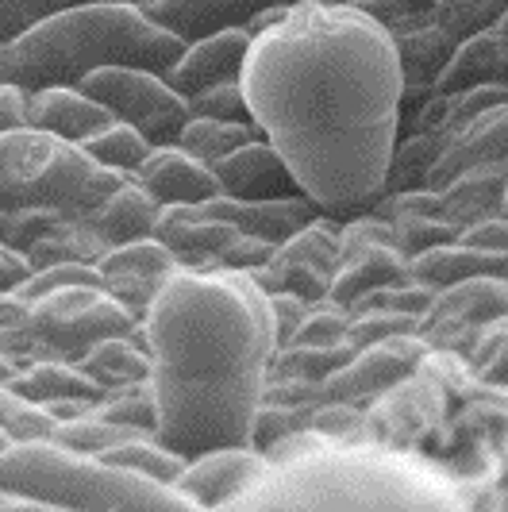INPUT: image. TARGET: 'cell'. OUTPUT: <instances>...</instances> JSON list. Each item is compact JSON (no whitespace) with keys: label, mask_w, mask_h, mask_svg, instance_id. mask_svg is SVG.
<instances>
[{"label":"cell","mask_w":508,"mask_h":512,"mask_svg":"<svg viewBox=\"0 0 508 512\" xmlns=\"http://www.w3.org/2000/svg\"><path fill=\"white\" fill-rule=\"evenodd\" d=\"M416 332V316H405V312H381V308H366V312H355L351 324H347V339L351 347L362 351L370 343H381L389 335H408Z\"/></svg>","instance_id":"41"},{"label":"cell","mask_w":508,"mask_h":512,"mask_svg":"<svg viewBox=\"0 0 508 512\" xmlns=\"http://www.w3.org/2000/svg\"><path fill=\"white\" fill-rule=\"evenodd\" d=\"M247 51H251V31L247 27L212 31V35H201V39H189L181 58L162 77L189 101L193 93H201L208 85L239 81Z\"/></svg>","instance_id":"17"},{"label":"cell","mask_w":508,"mask_h":512,"mask_svg":"<svg viewBox=\"0 0 508 512\" xmlns=\"http://www.w3.org/2000/svg\"><path fill=\"white\" fill-rule=\"evenodd\" d=\"M24 104H27V93L20 89V85L0 81V131L20 128V124H24Z\"/></svg>","instance_id":"46"},{"label":"cell","mask_w":508,"mask_h":512,"mask_svg":"<svg viewBox=\"0 0 508 512\" xmlns=\"http://www.w3.org/2000/svg\"><path fill=\"white\" fill-rule=\"evenodd\" d=\"M347 324H351V316L343 312L339 305H320V308H308L305 320H301V328L289 335L285 343H301V347H335V343H351L347 339ZM281 343V347H285Z\"/></svg>","instance_id":"39"},{"label":"cell","mask_w":508,"mask_h":512,"mask_svg":"<svg viewBox=\"0 0 508 512\" xmlns=\"http://www.w3.org/2000/svg\"><path fill=\"white\" fill-rule=\"evenodd\" d=\"M158 212H162V205L147 189H139L135 181L127 178L116 193H108L101 205L93 208L85 220H77V224L89 235H97V243L104 251H112V247H124V243H135V239H151Z\"/></svg>","instance_id":"26"},{"label":"cell","mask_w":508,"mask_h":512,"mask_svg":"<svg viewBox=\"0 0 508 512\" xmlns=\"http://www.w3.org/2000/svg\"><path fill=\"white\" fill-rule=\"evenodd\" d=\"M8 443H12V439H8V432H4V428H0V451H4V447H8Z\"/></svg>","instance_id":"51"},{"label":"cell","mask_w":508,"mask_h":512,"mask_svg":"<svg viewBox=\"0 0 508 512\" xmlns=\"http://www.w3.org/2000/svg\"><path fill=\"white\" fill-rule=\"evenodd\" d=\"M24 124L81 147V143L93 139L97 131H104L108 124H116V116H112L108 108H101L93 97H85L77 85H47V89L27 93Z\"/></svg>","instance_id":"22"},{"label":"cell","mask_w":508,"mask_h":512,"mask_svg":"<svg viewBox=\"0 0 508 512\" xmlns=\"http://www.w3.org/2000/svg\"><path fill=\"white\" fill-rule=\"evenodd\" d=\"M439 151H443V131L439 128H420L405 139H397L393 158H389V174H385V193L424 189Z\"/></svg>","instance_id":"30"},{"label":"cell","mask_w":508,"mask_h":512,"mask_svg":"<svg viewBox=\"0 0 508 512\" xmlns=\"http://www.w3.org/2000/svg\"><path fill=\"white\" fill-rule=\"evenodd\" d=\"M81 151L89 154V162H93V166H101V170L135 174V170L143 166V158H147L154 147L135 128H127V124L116 120V124H108L104 131H97L93 139H85V143H81Z\"/></svg>","instance_id":"32"},{"label":"cell","mask_w":508,"mask_h":512,"mask_svg":"<svg viewBox=\"0 0 508 512\" xmlns=\"http://www.w3.org/2000/svg\"><path fill=\"white\" fill-rule=\"evenodd\" d=\"M378 220L393 228V243L397 251L412 262L416 255L455 243L462 231L443 216V197L435 189H401V193H381L374 208Z\"/></svg>","instance_id":"14"},{"label":"cell","mask_w":508,"mask_h":512,"mask_svg":"<svg viewBox=\"0 0 508 512\" xmlns=\"http://www.w3.org/2000/svg\"><path fill=\"white\" fill-rule=\"evenodd\" d=\"M224 512H470L432 462L389 443H324L266 474Z\"/></svg>","instance_id":"3"},{"label":"cell","mask_w":508,"mask_h":512,"mask_svg":"<svg viewBox=\"0 0 508 512\" xmlns=\"http://www.w3.org/2000/svg\"><path fill=\"white\" fill-rule=\"evenodd\" d=\"M305 0H151L143 4L147 16L170 27L181 43L201 39L212 31H228V27H251L262 12H278V8H297Z\"/></svg>","instance_id":"18"},{"label":"cell","mask_w":508,"mask_h":512,"mask_svg":"<svg viewBox=\"0 0 508 512\" xmlns=\"http://www.w3.org/2000/svg\"><path fill=\"white\" fill-rule=\"evenodd\" d=\"M131 174L101 170L77 143L47 131H0V243L24 251L39 235L85 220Z\"/></svg>","instance_id":"5"},{"label":"cell","mask_w":508,"mask_h":512,"mask_svg":"<svg viewBox=\"0 0 508 512\" xmlns=\"http://www.w3.org/2000/svg\"><path fill=\"white\" fill-rule=\"evenodd\" d=\"M0 428L8 432L12 443H20V439H51L58 420L47 409L20 401L8 385H0Z\"/></svg>","instance_id":"38"},{"label":"cell","mask_w":508,"mask_h":512,"mask_svg":"<svg viewBox=\"0 0 508 512\" xmlns=\"http://www.w3.org/2000/svg\"><path fill=\"white\" fill-rule=\"evenodd\" d=\"M151 355L154 439L181 459L254 447L278 351L266 289L243 270L181 266L139 320Z\"/></svg>","instance_id":"2"},{"label":"cell","mask_w":508,"mask_h":512,"mask_svg":"<svg viewBox=\"0 0 508 512\" xmlns=\"http://www.w3.org/2000/svg\"><path fill=\"white\" fill-rule=\"evenodd\" d=\"M8 389L27 405H58V401H101L108 389L93 382L77 362L66 359H31L8 378Z\"/></svg>","instance_id":"27"},{"label":"cell","mask_w":508,"mask_h":512,"mask_svg":"<svg viewBox=\"0 0 508 512\" xmlns=\"http://www.w3.org/2000/svg\"><path fill=\"white\" fill-rule=\"evenodd\" d=\"M97 459L112 462V466H127V470L147 474V478H158V482H174V478L181 474V466H185L181 455H174L170 447H162L154 436L124 439V443L108 447V451L97 455Z\"/></svg>","instance_id":"34"},{"label":"cell","mask_w":508,"mask_h":512,"mask_svg":"<svg viewBox=\"0 0 508 512\" xmlns=\"http://www.w3.org/2000/svg\"><path fill=\"white\" fill-rule=\"evenodd\" d=\"M258 139L254 124H239V120H208V116H189L178 135V147L201 158L204 166H216L220 158L239 151L243 143Z\"/></svg>","instance_id":"31"},{"label":"cell","mask_w":508,"mask_h":512,"mask_svg":"<svg viewBox=\"0 0 508 512\" xmlns=\"http://www.w3.org/2000/svg\"><path fill=\"white\" fill-rule=\"evenodd\" d=\"M508 12V0H435L424 12V20L443 27L455 43L478 35L485 27H493Z\"/></svg>","instance_id":"33"},{"label":"cell","mask_w":508,"mask_h":512,"mask_svg":"<svg viewBox=\"0 0 508 512\" xmlns=\"http://www.w3.org/2000/svg\"><path fill=\"white\" fill-rule=\"evenodd\" d=\"M24 362L16 359V355H8L4 347H0V385H8V378H16V370H20Z\"/></svg>","instance_id":"49"},{"label":"cell","mask_w":508,"mask_h":512,"mask_svg":"<svg viewBox=\"0 0 508 512\" xmlns=\"http://www.w3.org/2000/svg\"><path fill=\"white\" fill-rule=\"evenodd\" d=\"M432 359V347L416 332L389 335L355 351L335 374L320 382V401H343V405H370L393 385L420 374V366Z\"/></svg>","instance_id":"10"},{"label":"cell","mask_w":508,"mask_h":512,"mask_svg":"<svg viewBox=\"0 0 508 512\" xmlns=\"http://www.w3.org/2000/svg\"><path fill=\"white\" fill-rule=\"evenodd\" d=\"M505 158H508V101L493 104V108H485V112L470 116V120H462L458 128H451L443 135V151L435 158L424 189L439 193L462 170L482 166V162H505Z\"/></svg>","instance_id":"15"},{"label":"cell","mask_w":508,"mask_h":512,"mask_svg":"<svg viewBox=\"0 0 508 512\" xmlns=\"http://www.w3.org/2000/svg\"><path fill=\"white\" fill-rule=\"evenodd\" d=\"M328 4H347V8H355L362 16L378 20V24L397 27L412 20V16H424L435 0H328Z\"/></svg>","instance_id":"42"},{"label":"cell","mask_w":508,"mask_h":512,"mask_svg":"<svg viewBox=\"0 0 508 512\" xmlns=\"http://www.w3.org/2000/svg\"><path fill=\"white\" fill-rule=\"evenodd\" d=\"M470 85H508V35L497 24L458 43L435 93H458Z\"/></svg>","instance_id":"28"},{"label":"cell","mask_w":508,"mask_h":512,"mask_svg":"<svg viewBox=\"0 0 508 512\" xmlns=\"http://www.w3.org/2000/svg\"><path fill=\"white\" fill-rule=\"evenodd\" d=\"M239 231L231 228L228 220L204 216L197 205H170L158 212L154 224V239L178 258L189 270H212L220 266V255L231 247Z\"/></svg>","instance_id":"21"},{"label":"cell","mask_w":508,"mask_h":512,"mask_svg":"<svg viewBox=\"0 0 508 512\" xmlns=\"http://www.w3.org/2000/svg\"><path fill=\"white\" fill-rule=\"evenodd\" d=\"M408 278L428 285L432 293L474 282V278H508V255L478 247V243H466L458 235L455 243H443V247H432V251L412 258L408 262Z\"/></svg>","instance_id":"25"},{"label":"cell","mask_w":508,"mask_h":512,"mask_svg":"<svg viewBox=\"0 0 508 512\" xmlns=\"http://www.w3.org/2000/svg\"><path fill=\"white\" fill-rule=\"evenodd\" d=\"M12 77V66H8V43H0V81Z\"/></svg>","instance_id":"50"},{"label":"cell","mask_w":508,"mask_h":512,"mask_svg":"<svg viewBox=\"0 0 508 512\" xmlns=\"http://www.w3.org/2000/svg\"><path fill=\"white\" fill-rule=\"evenodd\" d=\"M204 216H216V220H228L235 231L254 235V239H266V243H285L289 235H297L301 228H308L316 216H324L316 201H308L305 193L297 197H274V201H235V197H212L197 205Z\"/></svg>","instance_id":"23"},{"label":"cell","mask_w":508,"mask_h":512,"mask_svg":"<svg viewBox=\"0 0 508 512\" xmlns=\"http://www.w3.org/2000/svg\"><path fill=\"white\" fill-rule=\"evenodd\" d=\"M97 274H101V285L120 301V305L143 320V312L151 308V301L158 297V289L170 282V274H178L181 262L158 239H135V243H124V247H112L104 251L97 262Z\"/></svg>","instance_id":"13"},{"label":"cell","mask_w":508,"mask_h":512,"mask_svg":"<svg viewBox=\"0 0 508 512\" xmlns=\"http://www.w3.org/2000/svg\"><path fill=\"white\" fill-rule=\"evenodd\" d=\"M466 243H478V247H489V251H501L508 255V216H497L489 224H478V228L462 231Z\"/></svg>","instance_id":"45"},{"label":"cell","mask_w":508,"mask_h":512,"mask_svg":"<svg viewBox=\"0 0 508 512\" xmlns=\"http://www.w3.org/2000/svg\"><path fill=\"white\" fill-rule=\"evenodd\" d=\"M335 258H339V224L331 216H316L308 228L278 243L270 262L254 270L251 278L266 293H293L305 305H324L335 278Z\"/></svg>","instance_id":"9"},{"label":"cell","mask_w":508,"mask_h":512,"mask_svg":"<svg viewBox=\"0 0 508 512\" xmlns=\"http://www.w3.org/2000/svg\"><path fill=\"white\" fill-rule=\"evenodd\" d=\"M112 335H143L139 320L104 285H62L35 301L27 316L0 332V347L20 362L66 359L77 362L93 343Z\"/></svg>","instance_id":"7"},{"label":"cell","mask_w":508,"mask_h":512,"mask_svg":"<svg viewBox=\"0 0 508 512\" xmlns=\"http://www.w3.org/2000/svg\"><path fill=\"white\" fill-rule=\"evenodd\" d=\"M393 35V51H397V70H401V97L408 104L428 101L439 85V77L447 70L451 54H455V39L443 27L428 24L424 16H412L405 24L389 27Z\"/></svg>","instance_id":"16"},{"label":"cell","mask_w":508,"mask_h":512,"mask_svg":"<svg viewBox=\"0 0 508 512\" xmlns=\"http://www.w3.org/2000/svg\"><path fill=\"white\" fill-rule=\"evenodd\" d=\"M270 297V316H274V335H278V347L289 339V335L301 328V320H305V312L312 305H305L301 297H293V293H266Z\"/></svg>","instance_id":"43"},{"label":"cell","mask_w":508,"mask_h":512,"mask_svg":"<svg viewBox=\"0 0 508 512\" xmlns=\"http://www.w3.org/2000/svg\"><path fill=\"white\" fill-rule=\"evenodd\" d=\"M0 493H24L62 512H201L174 482L70 451L54 439H20L0 451Z\"/></svg>","instance_id":"6"},{"label":"cell","mask_w":508,"mask_h":512,"mask_svg":"<svg viewBox=\"0 0 508 512\" xmlns=\"http://www.w3.org/2000/svg\"><path fill=\"white\" fill-rule=\"evenodd\" d=\"M466 359H470V374L482 385L508 389V316L485 324L478 339L470 343Z\"/></svg>","instance_id":"37"},{"label":"cell","mask_w":508,"mask_h":512,"mask_svg":"<svg viewBox=\"0 0 508 512\" xmlns=\"http://www.w3.org/2000/svg\"><path fill=\"white\" fill-rule=\"evenodd\" d=\"M24 316H27V301L20 293H0V332L12 328V324H20Z\"/></svg>","instance_id":"48"},{"label":"cell","mask_w":508,"mask_h":512,"mask_svg":"<svg viewBox=\"0 0 508 512\" xmlns=\"http://www.w3.org/2000/svg\"><path fill=\"white\" fill-rule=\"evenodd\" d=\"M189 116H208V120H239V124H254L243 85L239 81H220L208 85L201 93L189 97Z\"/></svg>","instance_id":"40"},{"label":"cell","mask_w":508,"mask_h":512,"mask_svg":"<svg viewBox=\"0 0 508 512\" xmlns=\"http://www.w3.org/2000/svg\"><path fill=\"white\" fill-rule=\"evenodd\" d=\"M239 85L258 135L324 216L374 208L405 128L389 27L347 4L305 0L251 35Z\"/></svg>","instance_id":"1"},{"label":"cell","mask_w":508,"mask_h":512,"mask_svg":"<svg viewBox=\"0 0 508 512\" xmlns=\"http://www.w3.org/2000/svg\"><path fill=\"white\" fill-rule=\"evenodd\" d=\"M212 174L220 181V193L235 197V201H274V197H297L301 193L289 166L281 162V154L262 135L243 143L239 151H231L228 158H220L212 166Z\"/></svg>","instance_id":"20"},{"label":"cell","mask_w":508,"mask_h":512,"mask_svg":"<svg viewBox=\"0 0 508 512\" xmlns=\"http://www.w3.org/2000/svg\"><path fill=\"white\" fill-rule=\"evenodd\" d=\"M505 216H508V193H505Z\"/></svg>","instance_id":"54"},{"label":"cell","mask_w":508,"mask_h":512,"mask_svg":"<svg viewBox=\"0 0 508 512\" xmlns=\"http://www.w3.org/2000/svg\"><path fill=\"white\" fill-rule=\"evenodd\" d=\"M185 43L147 16L143 4H85L47 16L8 43L12 85L24 93L47 85H81L108 66L166 74Z\"/></svg>","instance_id":"4"},{"label":"cell","mask_w":508,"mask_h":512,"mask_svg":"<svg viewBox=\"0 0 508 512\" xmlns=\"http://www.w3.org/2000/svg\"><path fill=\"white\" fill-rule=\"evenodd\" d=\"M85 4H151V0H0V43H12L47 16L74 12Z\"/></svg>","instance_id":"36"},{"label":"cell","mask_w":508,"mask_h":512,"mask_svg":"<svg viewBox=\"0 0 508 512\" xmlns=\"http://www.w3.org/2000/svg\"><path fill=\"white\" fill-rule=\"evenodd\" d=\"M501 316H508V278H474L439 289L428 312L416 320V335L432 351H470L485 324Z\"/></svg>","instance_id":"11"},{"label":"cell","mask_w":508,"mask_h":512,"mask_svg":"<svg viewBox=\"0 0 508 512\" xmlns=\"http://www.w3.org/2000/svg\"><path fill=\"white\" fill-rule=\"evenodd\" d=\"M85 97L108 108L120 124L135 128L151 147L178 143L181 128L189 120V101L154 70H131V66H108L89 74L77 85Z\"/></svg>","instance_id":"8"},{"label":"cell","mask_w":508,"mask_h":512,"mask_svg":"<svg viewBox=\"0 0 508 512\" xmlns=\"http://www.w3.org/2000/svg\"><path fill=\"white\" fill-rule=\"evenodd\" d=\"M501 512H508V489H505V497H501Z\"/></svg>","instance_id":"53"},{"label":"cell","mask_w":508,"mask_h":512,"mask_svg":"<svg viewBox=\"0 0 508 512\" xmlns=\"http://www.w3.org/2000/svg\"><path fill=\"white\" fill-rule=\"evenodd\" d=\"M505 193H508V158L505 162H482L470 166L439 189L443 197V216L458 231H470L478 224H489L505 216Z\"/></svg>","instance_id":"24"},{"label":"cell","mask_w":508,"mask_h":512,"mask_svg":"<svg viewBox=\"0 0 508 512\" xmlns=\"http://www.w3.org/2000/svg\"><path fill=\"white\" fill-rule=\"evenodd\" d=\"M497 27H501V31H505V35H508V12H505V16H501V20H497Z\"/></svg>","instance_id":"52"},{"label":"cell","mask_w":508,"mask_h":512,"mask_svg":"<svg viewBox=\"0 0 508 512\" xmlns=\"http://www.w3.org/2000/svg\"><path fill=\"white\" fill-rule=\"evenodd\" d=\"M266 466L270 459L258 447H216L197 459H185L174 486L201 512H224L266 474Z\"/></svg>","instance_id":"12"},{"label":"cell","mask_w":508,"mask_h":512,"mask_svg":"<svg viewBox=\"0 0 508 512\" xmlns=\"http://www.w3.org/2000/svg\"><path fill=\"white\" fill-rule=\"evenodd\" d=\"M27 274H31V262L24 251L0 243V293H16L27 282Z\"/></svg>","instance_id":"44"},{"label":"cell","mask_w":508,"mask_h":512,"mask_svg":"<svg viewBox=\"0 0 508 512\" xmlns=\"http://www.w3.org/2000/svg\"><path fill=\"white\" fill-rule=\"evenodd\" d=\"M77 366L101 385V389H124V385L151 378V355L143 347V335H112L93 343Z\"/></svg>","instance_id":"29"},{"label":"cell","mask_w":508,"mask_h":512,"mask_svg":"<svg viewBox=\"0 0 508 512\" xmlns=\"http://www.w3.org/2000/svg\"><path fill=\"white\" fill-rule=\"evenodd\" d=\"M89 412H93V416H101V420H112V424L135 428V432H143V436H154V424H158L151 382H135V385H124V389H108V393H104L101 401H97Z\"/></svg>","instance_id":"35"},{"label":"cell","mask_w":508,"mask_h":512,"mask_svg":"<svg viewBox=\"0 0 508 512\" xmlns=\"http://www.w3.org/2000/svg\"><path fill=\"white\" fill-rule=\"evenodd\" d=\"M0 512H62L47 505V501H35V497H24V493H0Z\"/></svg>","instance_id":"47"},{"label":"cell","mask_w":508,"mask_h":512,"mask_svg":"<svg viewBox=\"0 0 508 512\" xmlns=\"http://www.w3.org/2000/svg\"><path fill=\"white\" fill-rule=\"evenodd\" d=\"M139 189H147L162 208L170 205H204L212 197H220V181L212 174V166H204L201 158L181 151L178 143L170 147H154L143 166L131 174Z\"/></svg>","instance_id":"19"}]
</instances>
